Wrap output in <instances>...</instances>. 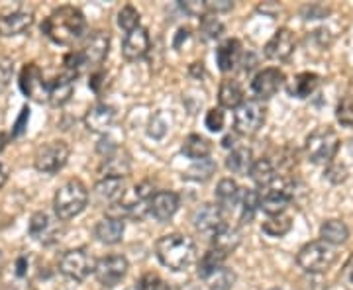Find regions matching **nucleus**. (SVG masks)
Segmentation results:
<instances>
[{
	"label": "nucleus",
	"instance_id": "nucleus-55",
	"mask_svg": "<svg viewBox=\"0 0 353 290\" xmlns=\"http://www.w3.org/2000/svg\"><path fill=\"white\" fill-rule=\"evenodd\" d=\"M6 180H8V169L4 167V165L0 163V189L6 185Z\"/></svg>",
	"mask_w": 353,
	"mask_h": 290
},
{
	"label": "nucleus",
	"instance_id": "nucleus-7",
	"mask_svg": "<svg viewBox=\"0 0 353 290\" xmlns=\"http://www.w3.org/2000/svg\"><path fill=\"white\" fill-rule=\"evenodd\" d=\"M69 155H71V149L63 139L48 141L36 152L34 167H36V171L43 173V175H55L67 165Z\"/></svg>",
	"mask_w": 353,
	"mask_h": 290
},
{
	"label": "nucleus",
	"instance_id": "nucleus-5",
	"mask_svg": "<svg viewBox=\"0 0 353 290\" xmlns=\"http://www.w3.org/2000/svg\"><path fill=\"white\" fill-rule=\"evenodd\" d=\"M336 259H338L336 247L322 240L306 243L296 255L299 267L303 269L304 273H310V275L326 273L330 267L336 263Z\"/></svg>",
	"mask_w": 353,
	"mask_h": 290
},
{
	"label": "nucleus",
	"instance_id": "nucleus-53",
	"mask_svg": "<svg viewBox=\"0 0 353 290\" xmlns=\"http://www.w3.org/2000/svg\"><path fill=\"white\" fill-rule=\"evenodd\" d=\"M104 83V73L102 71H97L90 75V81H88V87L94 90V92H101V85Z\"/></svg>",
	"mask_w": 353,
	"mask_h": 290
},
{
	"label": "nucleus",
	"instance_id": "nucleus-43",
	"mask_svg": "<svg viewBox=\"0 0 353 290\" xmlns=\"http://www.w3.org/2000/svg\"><path fill=\"white\" fill-rule=\"evenodd\" d=\"M118 25L124 30V32H134L136 28H139V12L134 6H124L120 12H118Z\"/></svg>",
	"mask_w": 353,
	"mask_h": 290
},
{
	"label": "nucleus",
	"instance_id": "nucleus-35",
	"mask_svg": "<svg viewBox=\"0 0 353 290\" xmlns=\"http://www.w3.org/2000/svg\"><path fill=\"white\" fill-rule=\"evenodd\" d=\"M226 257L228 255L216 251V249H210V251L204 253L201 257V261H199V277L208 278L212 273H216L218 269H222Z\"/></svg>",
	"mask_w": 353,
	"mask_h": 290
},
{
	"label": "nucleus",
	"instance_id": "nucleus-16",
	"mask_svg": "<svg viewBox=\"0 0 353 290\" xmlns=\"http://www.w3.org/2000/svg\"><path fill=\"white\" fill-rule=\"evenodd\" d=\"M296 48V39L294 34L290 32L289 28H279L277 32L273 34V38L267 41L265 45V57L271 61H287L290 55L294 53Z\"/></svg>",
	"mask_w": 353,
	"mask_h": 290
},
{
	"label": "nucleus",
	"instance_id": "nucleus-47",
	"mask_svg": "<svg viewBox=\"0 0 353 290\" xmlns=\"http://www.w3.org/2000/svg\"><path fill=\"white\" fill-rule=\"evenodd\" d=\"M28 122H30V108L24 106V108H22V112H20V116H18V120H16V124H14L10 138H20V136H24L26 127H28Z\"/></svg>",
	"mask_w": 353,
	"mask_h": 290
},
{
	"label": "nucleus",
	"instance_id": "nucleus-56",
	"mask_svg": "<svg viewBox=\"0 0 353 290\" xmlns=\"http://www.w3.org/2000/svg\"><path fill=\"white\" fill-rule=\"evenodd\" d=\"M8 141H10V136L6 134V132H0V153L6 149V145H8Z\"/></svg>",
	"mask_w": 353,
	"mask_h": 290
},
{
	"label": "nucleus",
	"instance_id": "nucleus-20",
	"mask_svg": "<svg viewBox=\"0 0 353 290\" xmlns=\"http://www.w3.org/2000/svg\"><path fill=\"white\" fill-rule=\"evenodd\" d=\"M116 122V110L110 104H94L85 114V126L94 134H106Z\"/></svg>",
	"mask_w": 353,
	"mask_h": 290
},
{
	"label": "nucleus",
	"instance_id": "nucleus-13",
	"mask_svg": "<svg viewBox=\"0 0 353 290\" xmlns=\"http://www.w3.org/2000/svg\"><path fill=\"white\" fill-rule=\"evenodd\" d=\"M108 50H110L108 32L97 30V32H90L87 38L83 39V48L79 51H81L87 67H99L108 57Z\"/></svg>",
	"mask_w": 353,
	"mask_h": 290
},
{
	"label": "nucleus",
	"instance_id": "nucleus-2",
	"mask_svg": "<svg viewBox=\"0 0 353 290\" xmlns=\"http://www.w3.org/2000/svg\"><path fill=\"white\" fill-rule=\"evenodd\" d=\"M155 253L161 265L173 271H185L196 259V247L194 241L181 236V234H169L155 243Z\"/></svg>",
	"mask_w": 353,
	"mask_h": 290
},
{
	"label": "nucleus",
	"instance_id": "nucleus-18",
	"mask_svg": "<svg viewBox=\"0 0 353 290\" xmlns=\"http://www.w3.org/2000/svg\"><path fill=\"white\" fill-rule=\"evenodd\" d=\"M192 224L199 231L214 234L224 226V210L218 204H201L192 214Z\"/></svg>",
	"mask_w": 353,
	"mask_h": 290
},
{
	"label": "nucleus",
	"instance_id": "nucleus-32",
	"mask_svg": "<svg viewBox=\"0 0 353 290\" xmlns=\"http://www.w3.org/2000/svg\"><path fill=\"white\" fill-rule=\"evenodd\" d=\"M210 152H212V143L199 134H190L183 141V153L192 161H201V159L210 157Z\"/></svg>",
	"mask_w": 353,
	"mask_h": 290
},
{
	"label": "nucleus",
	"instance_id": "nucleus-25",
	"mask_svg": "<svg viewBox=\"0 0 353 290\" xmlns=\"http://www.w3.org/2000/svg\"><path fill=\"white\" fill-rule=\"evenodd\" d=\"M124 229L126 224L122 218H114V216H106L102 218L101 222L94 226V236L99 238V241L106 243V245H114L120 243L124 238Z\"/></svg>",
	"mask_w": 353,
	"mask_h": 290
},
{
	"label": "nucleus",
	"instance_id": "nucleus-50",
	"mask_svg": "<svg viewBox=\"0 0 353 290\" xmlns=\"http://www.w3.org/2000/svg\"><path fill=\"white\" fill-rule=\"evenodd\" d=\"M206 8H208V12H228V10L234 8V2H230V0H210V2H206Z\"/></svg>",
	"mask_w": 353,
	"mask_h": 290
},
{
	"label": "nucleus",
	"instance_id": "nucleus-48",
	"mask_svg": "<svg viewBox=\"0 0 353 290\" xmlns=\"http://www.w3.org/2000/svg\"><path fill=\"white\" fill-rule=\"evenodd\" d=\"M183 10L190 16H206L208 12V8H206V2H196V0H190V2H181L179 4Z\"/></svg>",
	"mask_w": 353,
	"mask_h": 290
},
{
	"label": "nucleus",
	"instance_id": "nucleus-46",
	"mask_svg": "<svg viewBox=\"0 0 353 290\" xmlns=\"http://www.w3.org/2000/svg\"><path fill=\"white\" fill-rule=\"evenodd\" d=\"M12 75L14 63L8 57L0 55V89H6V87H8V83L12 81Z\"/></svg>",
	"mask_w": 353,
	"mask_h": 290
},
{
	"label": "nucleus",
	"instance_id": "nucleus-31",
	"mask_svg": "<svg viewBox=\"0 0 353 290\" xmlns=\"http://www.w3.org/2000/svg\"><path fill=\"white\" fill-rule=\"evenodd\" d=\"M214 198H216V204H218L222 210H224V208H232V206H236L238 200L241 198L238 183H236V180H232V178H222V180L218 183V187H216Z\"/></svg>",
	"mask_w": 353,
	"mask_h": 290
},
{
	"label": "nucleus",
	"instance_id": "nucleus-60",
	"mask_svg": "<svg viewBox=\"0 0 353 290\" xmlns=\"http://www.w3.org/2000/svg\"><path fill=\"white\" fill-rule=\"evenodd\" d=\"M2 267H4V255L0 251V271H2Z\"/></svg>",
	"mask_w": 353,
	"mask_h": 290
},
{
	"label": "nucleus",
	"instance_id": "nucleus-12",
	"mask_svg": "<svg viewBox=\"0 0 353 290\" xmlns=\"http://www.w3.org/2000/svg\"><path fill=\"white\" fill-rule=\"evenodd\" d=\"M130 263L124 255H106L97 261L94 275L104 289H114L122 278L126 277Z\"/></svg>",
	"mask_w": 353,
	"mask_h": 290
},
{
	"label": "nucleus",
	"instance_id": "nucleus-28",
	"mask_svg": "<svg viewBox=\"0 0 353 290\" xmlns=\"http://www.w3.org/2000/svg\"><path fill=\"white\" fill-rule=\"evenodd\" d=\"M218 102L222 108H240L243 104V89L236 79H224L218 90Z\"/></svg>",
	"mask_w": 353,
	"mask_h": 290
},
{
	"label": "nucleus",
	"instance_id": "nucleus-36",
	"mask_svg": "<svg viewBox=\"0 0 353 290\" xmlns=\"http://www.w3.org/2000/svg\"><path fill=\"white\" fill-rule=\"evenodd\" d=\"M241 220L243 222H252L253 216L257 214V210H261V196L259 192L253 189H245L241 192Z\"/></svg>",
	"mask_w": 353,
	"mask_h": 290
},
{
	"label": "nucleus",
	"instance_id": "nucleus-15",
	"mask_svg": "<svg viewBox=\"0 0 353 290\" xmlns=\"http://www.w3.org/2000/svg\"><path fill=\"white\" fill-rule=\"evenodd\" d=\"M92 200L104 208H114L124 202V180L122 178H102L92 189Z\"/></svg>",
	"mask_w": 353,
	"mask_h": 290
},
{
	"label": "nucleus",
	"instance_id": "nucleus-57",
	"mask_svg": "<svg viewBox=\"0 0 353 290\" xmlns=\"http://www.w3.org/2000/svg\"><path fill=\"white\" fill-rule=\"evenodd\" d=\"M345 278H347V280L353 284V257L350 259V263L345 265Z\"/></svg>",
	"mask_w": 353,
	"mask_h": 290
},
{
	"label": "nucleus",
	"instance_id": "nucleus-1",
	"mask_svg": "<svg viewBox=\"0 0 353 290\" xmlns=\"http://www.w3.org/2000/svg\"><path fill=\"white\" fill-rule=\"evenodd\" d=\"M41 34L57 45H73L87 36V18L75 6H59L43 20Z\"/></svg>",
	"mask_w": 353,
	"mask_h": 290
},
{
	"label": "nucleus",
	"instance_id": "nucleus-51",
	"mask_svg": "<svg viewBox=\"0 0 353 290\" xmlns=\"http://www.w3.org/2000/svg\"><path fill=\"white\" fill-rule=\"evenodd\" d=\"M28 267H30V259L26 255H20L16 259V269H14L16 278H28Z\"/></svg>",
	"mask_w": 353,
	"mask_h": 290
},
{
	"label": "nucleus",
	"instance_id": "nucleus-38",
	"mask_svg": "<svg viewBox=\"0 0 353 290\" xmlns=\"http://www.w3.org/2000/svg\"><path fill=\"white\" fill-rule=\"evenodd\" d=\"M204 280H206V289L208 290H232L234 282H236V273L228 267H222Z\"/></svg>",
	"mask_w": 353,
	"mask_h": 290
},
{
	"label": "nucleus",
	"instance_id": "nucleus-41",
	"mask_svg": "<svg viewBox=\"0 0 353 290\" xmlns=\"http://www.w3.org/2000/svg\"><path fill=\"white\" fill-rule=\"evenodd\" d=\"M336 120L343 127H353V94L343 96L336 108Z\"/></svg>",
	"mask_w": 353,
	"mask_h": 290
},
{
	"label": "nucleus",
	"instance_id": "nucleus-17",
	"mask_svg": "<svg viewBox=\"0 0 353 290\" xmlns=\"http://www.w3.org/2000/svg\"><path fill=\"white\" fill-rule=\"evenodd\" d=\"M150 48H152L150 32L139 25L134 32H128L126 34V38L122 41V55L128 61H138V59L148 55Z\"/></svg>",
	"mask_w": 353,
	"mask_h": 290
},
{
	"label": "nucleus",
	"instance_id": "nucleus-59",
	"mask_svg": "<svg viewBox=\"0 0 353 290\" xmlns=\"http://www.w3.org/2000/svg\"><path fill=\"white\" fill-rule=\"evenodd\" d=\"M179 290H202L199 284H192V282H189V284H185L183 289H179Z\"/></svg>",
	"mask_w": 353,
	"mask_h": 290
},
{
	"label": "nucleus",
	"instance_id": "nucleus-45",
	"mask_svg": "<svg viewBox=\"0 0 353 290\" xmlns=\"http://www.w3.org/2000/svg\"><path fill=\"white\" fill-rule=\"evenodd\" d=\"M324 175H326V178H328L330 183H334V185H341V183L347 178V169H345V165H341V163H330Z\"/></svg>",
	"mask_w": 353,
	"mask_h": 290
},
{
	"label": "nucleus",
	"instance_id": "nucleus-52",
	"mask_svg": "<svg viewBox=\"0 0 353 290\" xmlns=\"http://www.w3.org/2000/svg\"><path fill=\"white\" fill-rule=\"evenodd\" d=\"M4 290H34V284L30 278H14L12 282H8Z\"/></svg>",
	"mask_w": 353,
	"mask_h": 290
},
{
	"label": "nucleus",
	"instance_id": "nucleus-29",
	"mask_svg": "<svg viewBox=\"0 0 353 290\" xmlns=\"http://www.w3.org/2000/svg\"><path fill=\"white\" fill-rule=\"evenodd\" d=\"M253 163L255 161L250 147H234L226 159L228 171H232L234 175H250Z\"/></svg>",
	"mask_w": 353,
	"mask_h": 290
},
{
	"label": "nucleus",
	"instance_id": "nucleus-27",
	"mask_svg": "<svg viewBox=\"0 0 353 290\" xmlns=\"http://www.w3.org/2000/svg\"><path fill=\"white\" fill-rule=\"evenodd\" d=\"M241 243V234L238 227L234 226H224L220 227L218 231L212 234V249L216 251L224 253V255H230L234 253Z\"/></svg>",
	"mask_w": 353,
	"mask_h": 290
},
{
	"label": "nucleus",
	"instance_id": "nucleus-14",
	"mask_svg": "<svg viewBox=\"0 0 353 290\" xmlns=\"http://www.w3.org/2000/svg\"><path fill=\"white\" fill-rule=\"evenodd\" d=\"M283 85H285V73L277 67H267L253 76L252 90L259 101H267L273 99Z\"/></svg>",
	"mask_w": 353,
	"mask_h": 290
},
{
	"label": "nucleus",
	"instance_id": "nucleus-42",
	"mask_svg": "<svg viewBox=\"0 0 353 290\" xmlns=\"http://www.w3.org/2000/svg\"><path fill=\"white\" fill-rule=\"evenodd\" d=\"M138 290H176L171 282H167L165 278H161L155 273H145L143 277L139 278Z\"/></svg>",
	"mask_w": 353,
	"mask_h": 290
},
{
	"label": "nucleus",
	"instance_id": "nucleus-21",
	"mask_svg": "<svg viewBox=\"0 0 353 290\" xmlns=\"http://www.w3.org/2000/svg\"><path fill=\"white\" fill-rule=\"evenodd\" d=\"M34 24V14L24 10H14V12L2 14L0 16V36L2 38H12L20 36L26 30H30Z\"/></svg>",
	"mask_w": 353,
	"mask_h": 290
},
{
	"label": "nucleus",
	"instance_id": "nucleus-10",
	"mask_svg": "<svg viewBox=\"0 0 353 290\" xmlns=\"http://www.w3.org/2000/svg\"><path fill=\"white\" fill-rule=\"evenodd\" d=\"M30 236L43 245H51L55 241L61 240L65 227L63 222L59 218H53L48 212H36L30 218V226H28Z\"/></svg>",
	"mask_w": 353,
	"mask_h": 290
},
{
	"label": "nucleus",
	"instance_id": "nucleus-26",
	"mask_svg": "<svg viewBox=\"0 0 353 290\" xmlns=\"http://www.w3.org/2000/svg\"><path fill=\"white\" fill-rule=\"evenodd\" d=\"M320 87V75L310 73V71H304L294 75L287 85V92L292 99H308L310 94H314V90Z\"/></svg>",
	"mask_w": 353,
	"mask_h": 290
},
{
	"label": "nucleus",
	"instance_id": "nucleus-58",
	"mask_svg": "<svg viewBox=\"0 0 353 290\" xmlns=\"http://www.w3.org/2000/svg\"><path fill=\"white\" fill-rule=\"evenodd\" d=\"M222 145H224V147H234V145H236V136H232V134H230L228 138H224Z\"/></svg>",
	"mask_w": 353,
	"mask_h": 290
},
{
	"label": "nucleus",
	"instance_id": "nucleus-4",
	"mask_svg": "<svg viewBox=\"0 0 353 290\" xmlns=\"http://www.w3.org/2000/svg\"><path fill=\"white\" fill-rule=\"evenodd\" d=\"M340 136L332 127H318L314 130L304 143V153L308 161L316 165H330L334 163L336 155L340 152Z\"/></svg>",
	"mask_w": 353,
	"mask_h": 290
},
{
	"label": "nucleus",
	"instance_id": "nucleus-39",
	"mask_svg": "<svg viewBox=\"0 0 353 290\" xmlns=\"http://www.w3.org/2000/svg\"><path fill=\"white\" fill-rule=\"evenodd\" d=\"M85 67H87V63H85L81 51H71L63 57V73L71 76V79H77L85 71Z\"/></svg>",
	"mask_w": 353,
	"mask_h": 290
},
{
	"label": "nucleus",
	"instance_id": "nucleus-61",
	"mask_svg": "<svg viewBox=\"0 0 353 290\" xmlns=\"http://www.w3.org/2000/svg\"><path fill=\"white\" fill-rule=\"evenodd\" d=\"M271 290H281V289H271Z\"/></svg>",
	"mask_w": 353,
	"mask_h": 290
},
{
	"label": "nucleus",
	"instance_id": "nucleus-3",
	"mask_svg": "<svg viewBox=\"0 0 353 290\" xmlns=\"http://www.w3.org/2000/svg\"><path fill=\"white\" fill-rule=\"evenodd\" d=\"M88 204V189L81 178H69L53 196V212L59 220H71L79 216Z\"/></svg>",
	"mask_w": 353,
	"mask_h": 290
},
{
	"label": "nucleus",
	"instance_id": "nucleus-30",
	"mask_svg": "<svg viewBox=\"0 0 353 290\" xmlns=\"http://www.w3.org/2000/svg\"><path fill=\"white\" fill-rule=\"evenodd\" d=\"M320 238L330 245H341L350 240V227L341 220H326L320 227Z\"/></svg>",
	"mask_w": 353,
	"mask_h": 290
},
{
	"label": "nucleus",
	"instance_id": "nucleus-33",
	"mask_svg": "<svg viewBox=\"0 0 353 290\" xmlns=\"http://www.w3.org/2000/svg\"><path fill=\"white\" fill-rule=\"evenodd\" d=\"M290 227H292V220H290V216L287 214L269 216L263 224H261L263 234H267L269 238H283V236L289 234Z\"/></svg>",
	"mask_w": 353,
	"mask_h": 290
},
{
	"label": "nucleus",
	"instance_id": "nucleus-37",
	"mask_svg": "<svg viewBox=\"0 0 353 290\" xmlns=\"http://www.w3.org/2000/svg\"><path fill=\"white\" fill-rule=\"evenodd\" d=\"M214 171L216 163L210 157H206V159H201V161H192L189 171L183 177L189 178V180H196V183H204V180H208V178L214 175Z\"/></svg>",
	"mask_w": 353,
	"mask_h": 290
},
{
	"label": "nucleus",
	"instance_id": "nucleus-44",
	"mask_svg": "<svg viewBox=\"0 0 353 290\" xmlns=\"http://www.w3.org/2000/svg\"><path fill=\"white\" fill-rule=\"evenodd\" d=\"M224 124H226V116L222 112V108H210V110L206 112L204 126L208 127L210 132H222V130H224Z\"/></svg>",
	"mask_w": 353,
	"mask_h": 290
},
{
	"label": "nucleus",
	"instance_id": "nucleus-23",
	"mask_svg": "<svg viewBox=\"0 0 353 290\" xmlns=\"http://www.w3.org/2000/svg\"><path fill=\"white\" fill-rule=\"evenodd\" d=\"M241 55H243V50H241L240 39H226L216 50V63L220 67V71L230 73L240 65Z\"/></svg>",
	"mask_w": 353,
	"mask_h": 290
},
{
	"label": "nucleus",
	"instance_id": "nucleus-34",
	"mask_svg": "<svg viewBox=\"0 0 353 290\" xmlns=\"http://www.w3.org/2000/svg\"><path fill=\"white\" fill-rule=\"evenodd\" d=\"M250 177H252L255 185H259L261 189H265L267 185H271L277 178V175H275V167H273V163L269 159H257L253 163L252 171H250Z\"/></svg>",
	"mask_w": 353,
	"mask_h": 290
},
{
	"label": "nucleus",
	"instance_id": "nucleus-6",
	"mask_svg": "<svg viewBox=\"0 0 353 290\" xmlns=\"http://www.w3.org/2000/svg\"><path fill=\"white\" fill-rule=\"evenodd\" d=\"M292 194H294V187L289 178L277 177L271 185H267L259 196H261V210L267 216H277L285 214L287 206L292 200Z\"/></svg>",
	"mask_w": 353,
	"mask_h": 290
},
{
	"label": "nucleus",
	"instance_id": "nucleus-11",
	"mask_svg": "<svg viewBox=\"0 0 353 290\" xmlns=\"http://www.w3.org/2000/svg\"><path fill=\"white\" fill-rule=\"evenodd\" d=\"M18 87L30 101L39 102V104L48 102V83L36 63H26L22 67L20 76H18Z\"/></svg>",
	"mask_w": 353,
	"mask_h": 290
},
{
	"label": "nucleus",
	"instance_id": "nucleus-19",
	"mask_svg": "<svg viewBox=\"0 0 353 290\" xmlns=\"http://www.w3.org/2000/svg\"><path fill=\"white\" fill-rule=\"evenodd\" d=\"M181 206V198L173 190H159L153 194L152 202H150V214L157 220V222H167L176 214Z\"/></svg>",
	"mask_w": 353,
	"mask_h": 290
},
{
	"label": "nucleus",
	"instance_id": "nucleus-40",
	"mask_svg": "<svg viewBox=\"0 0 353 290\" xmlns=\"http://www.w3.org/2000/svg\"><path fill=\"white\" fill-rule=\"evenodd\" d=\"M201 32L208 39H218L224 34V24L216 18L214 14H206L201 18Z\"/></svg>",
	"mask_w": 353,
	"mask_h": 290
},
{
	"label": "nucleus",
	"instance_id": "nucleus-22",
	"mask_svg": "<svg viewBox=\"0 0 353 290\" xmlns=\"http://www.w3.org/2000/svg\"><path fill=\"white\" fill-rule=\"evenodd\" d=\"M130 171H132V161L124 149L118 147L112 155L102 157L101 173L104 178H124L130 175Z\"/></svg>",
	"mask_w": 353,
	"mask_h": 290
},
{
	"label": "nucleus",
	"instance_id": "nucleus-54",
	"mask_svg": "<svg viewBox=\"0 0 353 290\" xmlns=\"http://www.w3.org/2000/svg\"><path fill=\"white\" fill-rule=\"evenodd\" d=\"M189 38H190L189 28H181V30L176 32V36H175V48H176V50H181V41H183V39L187 41Z\"/></svg>",
	"mask_w": 353,
	"mask_h": 290
},
{
	"label": "nucleus",
	"instance_id": "nucleus-49",
	"mask_svg": "<svg viewBox=\"0 0 353 290\" xmlns=\"http://www.w3.org/2000/svg\"><path fill=\"white\" fill-rule=\"evenodd\" d=\"M165 132H167V124L163 122V118L157 114L152 120V124H150V136L152 138H163Z\"/></svg>",
	"mask_w": 353,
	"mask_h": 290
},
{
	"label": "nucleus",
	"instance_id": "nucleus-9",
	"mask_svg": "<svg viewBox=\"0 0 353 290\" xmlns=\"http://www.w3.org/2000/svg\"><path fill=\"white\" fill-rule=\"evenodd\" d=\"M267 110L259 101H245L234 114V126L241 136H255L265 124Z\"/></svg>",
	"mask_w": 353,
	"mask_h": 290
},
{
	"label": "nucleus",
	"instance_id": "nucleus-24",
	"mask_svg": "<svg viewBox=\"0 0 353 290\" xmlns=\"http://www.w3.org/2000/svg\"><path fill=\"white\" fill-rule=\"evenodd\" d=\"M75 92V79H71L69 75H57L53 81L48 83V102L53 106H63L71 101Z\"/></svg>",
	"mask_w": 353,
	"mask_h": 290
},
{
	"label": "nucleus",
	"instance_id": "nucleus-8",
	"mask_svg": "<svg viewBox=\"0 0 353 290\" xmlns=\"http://www.w3.org/2000/svg\"><path fill=\"white\" fill-rule=\"evenodd\" d=\"M97 269V261L94 257L79 247V249H69L59 257V271L63 273L65 277L77 280V282H83L85 278H88Z\"/></svg>",
	"mask_w": 353,
	"mask_h": 290
}]
</instances>
